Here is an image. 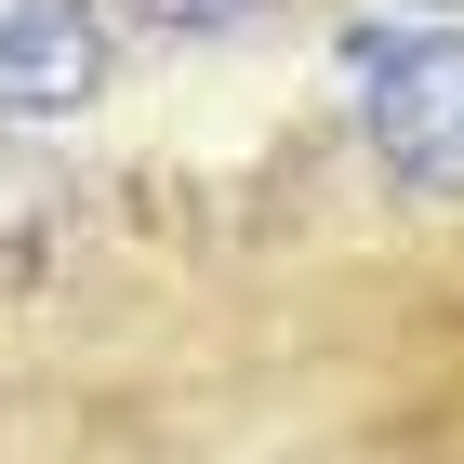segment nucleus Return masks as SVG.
<instances>
[{
    "instance_id": "1",
    "label": "nucleus",
    "mask_w": 464,
    "mask_h": 464,
    "mask_svg": "<svg viewBox=\"0 0 464 464\" xmlns=\"http://www.w3.org/2000/svg\"><path fill=\"white\" fill-rule=\"evenodd\" d=\"M358 120H372V146H385L398 186L464 199V40H385Z\"/></svg>"
},
{
    "instance_id": "2",
    "label": "nucleus",
    "mask_w": 464,
    "mask_h": 464,
    "mask_svg": "<svg viewBox=\"0 0 464 464\" xmlns=\"http://www.w3.org/2000/svg\"><path fill=\"white\" fill-rule=\"evenodd\" d=\"M120 67L107 0H0V120H80Z\"/></svg>"
},
{
    "instance_id": "3",
    "label": "nucleus",
    "mask_w": 464,
    "mask_h": 464,
    "mask_svg": "<svg viewBox=\"0 0 464 464\" xmlns=\"http://www.w3.org/2000/svg\"><path fill=\"white\" fill-rule=\"evenodd\" d=\"M266 0H107V27H146V40H239Z\"/></svg>"
},
{
    "instance_id": "4",
    "label": "nucleus",
    "mask_w": 464,
    "mask_h": 464,
    "mask_svg": "<svg viewBox=\"0 0 464 464\" xmlns=\"http://www.w3.org/2000/svg\"><path fill=\"white\" fill-rule=\"evenodd\" d=\"M411 14H451V0H411Z\"/></svg>"
}]
</instances>
